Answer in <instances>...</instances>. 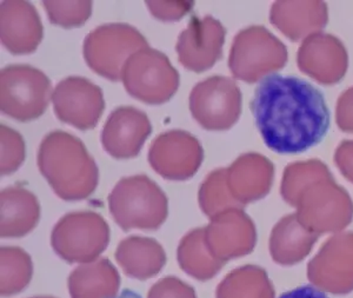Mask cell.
<instances>
[{
    "mask_svg": "<svg viewBox=\"0 0 353 298\" xmlns=\"http://www.w3.org/2000/svg\"><path fill=\"white\" fill-rule=\"evenodd\" d=\"M251 109L265 144L281 155L305 152L329 131L324 96L297 77H265L254 91Z\"/></svg>",
    "mask_w": 353,
    "mask_h": 298,
    "instance_id": "1",
    "label": "cell"
},
{
    "mask_svg": "<svg viewBox=\"0 0 353 298\" xmlns=\"http://www.w3.org/2000/svg\"><path fill=\"white\" fill-rule=\"evenodd\" d=\"M38 166L57 195L63 199H83L98 183V168L84 143L64 131L45 136L39 146Z\"/></svg>",
    "mask_w": 353,
    "mask_h": 298,
    "instance_id": "2",
    "label": "cell"
},
{
    "mask_svg": "<svg viewBox=\"0 0 353 298\" xmlns=\"http://www.w3.org/2000/svg\"><path fill=\"white\" fill-rule=\"evenodd\" d=\"M109 201L113 218L125 230L157 229L168 215L164 192L146 176L121 179Z\"/></svg>",
    "mask_w": 353,
    "mask_h": 298,
    "instance_id": "3",
    "label": "cell"
},
{
    "mask_svg": "<svg viewBox=\"0 0 353 298\" xmlns=\"http://www.w3.org/2000/svg\"><path fill=\"white\" fill-rule=\"evenodd\" d=\"M52 85L41 70L30 65H8L0 72V110L21 121L44 115Z\"/></svg>",
    "mask_w": 353,
    "mask_h": 298,
    "instance_id": "4",
    "label": "cell"
},
{
    "mask_svg": "<svg viewBox=\"0 0 353 298\" xmlns=\"http://www.w3.org/2000/svg\"><path fill=\"white\" fill-rule=\"evenodd\" d=\"M149 48L148 41L129 24H105L94 28L84 41V58L90 69L106 79H121L130 57Z\"/></svg>",
    "mask_w": 353,
    "mask_h": 298,
    "instance_id": "5",
    "label": "cell"
},
{
    "mask_svg": "<svg viewBox=\"0 0 353 298\" xmlns=\"http://www.w3.org/2000/svg\"><path fill=\"white\" fill-rule=\"evenodd\" d=\"M121 81L126 91L146 104L169 101L179 88V73L164 53L145 48L126 61Z\"/></svg>",
    "mask_w": 353,
    "mask_h": 298,
    "instance_id": "6",
    "label": "cell"
},
{
    "mask_svg": "<svg viewBox=\"0 0 353 298\" xmlns=\"http://www.w3.org/2000/svg\"><path fill=\"white\" fill-rule=\"evenodd\" d=\"M108 243L109 226L93 212L68 215L53 230V248L70 262L92 259L103 252Z\"/></svg>",
    "mask_w": 353,
    "mask_h": 298,
    "instance_id": "7",
    "label": "cell"
},
{
    "mask_svg": "<svg viewBox=\"0 0 353 298\" xmlns=\"http://www.w3.org/2000/svg\"><path fill=\"white\" fill-rule=\"evenodd\" d=\"M57 117L79 130H91L104 112L103 91L83 77H68L59 81L52 92Z\"/></svg>",
    "mask_w": 353,
    "mask_h": 298,
    "instance_id": "8",
    "label": "cell"
},
{
    "mask_svg": "<svg viewBox=\"0 0 353 298\" xmlns=\"http://www.w3.org/2000/svg\"><path fill=\"white\" fill-rule=\"evenodd\" d=\"M149 161L163 177L181 181L192 176L201 161L197 139L181 130L161 133L150 146Z\"/></svg>",
    "mask_w": 353,
    "mask_h": 298,
    "instance_id": "9",
    "label": "cell"
},
{
    "mask_svg": "<svg viewBox=\"0 0 353 298\" xmlns=\"http://www.w3.org/2000/svg\"><path fill=\"white\" fill-rule=\"evenodd\" d=\"M152 132L146 113L132 106H121L110 115L101 132L105 151L118 159L133 158L141 152Z\"/></svg>",
    "mask_w": 353,
    "mask_h": 298,
    "instance_id": "10",
    "label": "cell"
},
{
    "mask_svg": "<svg viewBox=\"0 0 353 298\" xmlns=\"http://www.w3.org/2000/svg\"><path fill=\"white\" fill-rule=\"evenodd\" d=\"M0 39L13 54L34 52L43 39L36 8L25 0H6L0 8Z\"/></svg>",
    "mask_w": 353,
    "mask_h": 298,
    "instance_id": "11",
    "label": "cell"
},
{
    "mask_svg": "<svg viewBox=\"0 0 353 298\" xmlns=\"http://www.w3.org/2000/svg\"><path fill=\"white\" fill-rule=\"evenodd\" d=\"M237 90L229 81L212 78L198 84L190 96L193 117L206 129H224L238 112Z\"/></svg>",
    "mask_w": 353,
    "mask_h": 298,
    "instance_id": "12",
    "label": "cell"
},
{
    "mask_svg": "<svg viewBox=\"0 0 353 298\" xmlns=\"http://www.w3.org/2000/svg\"><path fill=\"white\" fill-rule=\"evenodd\" d=\"M223 41V30L211 18H193L188 28L178 37V59L186 69L201 72L216 61Z\"/></svg>",
    "mask_w": 353,
    "mask_h": 298,
    "instance_id": "13",
    "label": "cell"
},
{
    "mask_svg": "<svg viewBox=\"0 0 353 298\" xmlns=\"http://www.w3.org/2000/svg\"><path fill=\"white\" fill-rule=\"evenodd\" d=\"M39 206L28 190L8 188L1 192V236L21 237L36 226Z\"/></svg>",
    "mask_w": 353,
    "mask_h": 298,
    "instance_id": "14",
    "label": "cell"
},
{
    "mask_svg": "<svg viewBox=\"0 0 353 298\" xmlns=\"http://www.w3.org/2000/svg\"><path fill=\"white\" fill-rule=\"evenodd\" d=\"M117 258L131 274H154L165 262L161 246L149 238L131 237L123 241L117 251Z\"/></svg>",
    "mask_w": 353,
    "mask_h": 298,
    "instance_id": "15",
    "label": "cell"
},
{
    "mask_svg": "<svg viewBox=\"0 0 353 298\" xmlns=\"http://www.w3.org/2000/svg\"><path fill=\"white\" fill-rule=\"evenodd\" d=\"M48 19L52 24L61 28H78L84 25L92 13V1L76 0V1H44Z\"/></svg>",
    "mask_w": 353,
    "mask_h": 298,
    "instance_id": "16",
    "label": "cell"
},
{
    "mask_svg": "<svg viewBox=\"0 0 353 298\" xmlns=\"http://www.w3.org/2000/svg\"><path fill=\"white\" fill-rule=\"evenodd\" d=\"M1 133V175L16 171L25 158L24 139L19 133L6 125L0 126Z\"/></svg>",
    "mask_w": 353,
    "mask_h": 298,
    "instance_id": "17",
    "label": "cell"
},
{
    "mask_svg": "<svg viewBox=\"0 0 353 298\" xmlns=\"http://www.w3.org/2000/svg\"><path fill=\"white\" fill-rule=\"evenodd\" d=\"M153 17L163 21H176L189 12L193 3L190 1H146Z\"/></svg>",
    "mask_w": 353,
    "mask_h": 298,
    "instance_id": "18",
    "label": "cell"
},
{
    "mask_svg": "<svg viewBox=\"0 0 353 298\" xmlns=\"http://www.w3.org/2000/svg\"><path fill=\"white\" fill-rule=\"evenodd\" d=\"M278 298H330L327 295L316 286H301L285 291Z\"/></svg>",
    "mask_w": 353,
    "mask_h": 298,
    "instance_id": "19",
    "label": "cell"
},
{
    "mask_svg": "<svg viewBox=\"0 0 353 298\" xmlns=\"http://www.w3.org/2000/svg\"><path fill=\"white\" fill-rule=\"evenodd\" d=\"M111 298H141V296L132 290H124L123 292L118 295V296H114V297Z\"/></svg>",
    "mask_w": 353,
    "mask_h": 298,
    "instance_id": "20",
    "label": "cell"
}]
</instances>
